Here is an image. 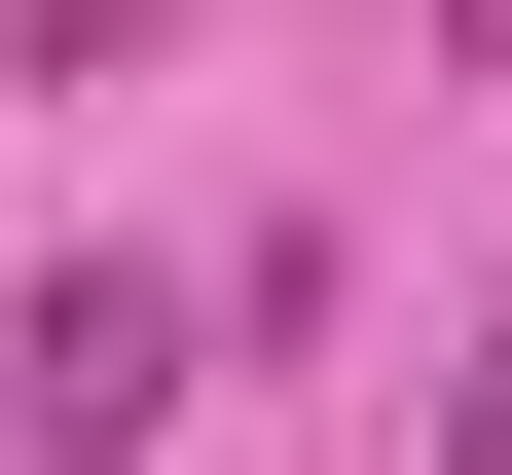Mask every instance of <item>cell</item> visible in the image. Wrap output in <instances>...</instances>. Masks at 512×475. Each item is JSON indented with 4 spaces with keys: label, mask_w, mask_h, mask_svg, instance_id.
<instances>
[{
    "label": "cell",
    "mask_w": 512,
    "mask_h": 475,
    "mask_svg": "<svg viewBox=\"0 0 512 475\" xmlns=\"http://www.w3.org/2000/svg\"><path fill=\"white\" fill-rule=\"evenodd\" d=\"M147 402H183V293H147V256H74V293H37V439L110 475V439H147Z\"/></svg>",
    "instance_id": "obj_1"
},
{
    "label": "cell",
    "mask_w": 512,
    "mask_h": 475,
    "mask_svg": "<svg viewBox=\"0 0 512 475\" xmlns=\"http://www.w3.org/2000/svg\"><path fill=\"white\" fill-rule=\"evenodd\" d=\"M439 475H512V220H476V366H439Z\"/></svg>",
    "instance_id": "obj_2"
},
{
    "label": "cell",
    "mask_w": 512,
    "mask_h": 475,
    "mask_svg": "<svg viewBox=\"0 0 512 475\" xmlns=\"http://www.w3.org/2000/svg\"><path fill=\"white\" fill-rule=\"evenodd\" d=\"M439 37H476V74H512V0H439Z\"/></svg>",
    "instance_id": "obj_3"
}]
</instances>
